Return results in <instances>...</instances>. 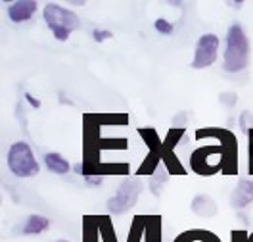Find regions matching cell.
Segmentation results:
<instances>
[{
	"label": "cell",
	"mask_w": 253,
	"mask_h": 242,
	"mask_svg": "<svg viewBox=\"0 0 253 242\" xmlns=\"http://www.w3.org/2000/svg\"><path fill=\"white\" fill-rule=\"evenodd\" d=\"M196 141L217 139V145H206L190 154V167L202 177L211 175H236L238 173V139L230 129L200 127L194 133Z\"/></svg>",
	"instance_id": "cell-1"
},
{
	"label": "cell",
	"mask_w": 253,
	"mask_h": 242,
	"mask_svg": "<svg viewBox=\"0 0 253 242\" xmlns=\"http://www.w3.org/2000/svg\"><path fill=\"white\" fill-rule=\"evenodd\" d=\"M250 64V39L240 23H232L224 39V71L240 73Z\"/></svg>",
	"instance_id": "cell-2"
},
{
	"label": "cell",
	"mask_w": 253,
	"mask_h": 242,
	"mask_svg": "<svg viewBox=\"0 0 253 242\" xmlns=\"http://www.w3.org/2000/svg\"><path fill=\"white\" fill-rule=\"evenodd\" d=\"M42 16H44L48 29L52 31V35L58 41H67L69 35L81 27L77 14L73 10H69V8H63L60 4H46Z\"/></svg>",
	"instance_id": "cell-3"
},
{
	"label": "cell",
	"mask_w": 253,
	"mask_h": 242,
	"mask_svg": "<svg viewBox=\"0 0 253 242\" xmlns=\"http://www.w3.org/2000/svg\"><path fill=\"white\" fill-rule=\"evenodd\" d=\"M6 161H8V169L19 179L35 177L41 171V165H39V160L35 158L33 148L23 141H17L10 146Z\"/></svg>",
	"instance_id": "cell-4"
},
{
	"label": "cell",
	"mask_w": 253,
	"mask_h": 242,
	"mask_svg": "<svg viewBox=\"0 0 253 242\" xmlns=\"http://www.w3.org/2000/svg\"><path fill=\"white\" fill-rule=\"evenodd\" d=\"M140 191H142V185L138 179L125 177L119 183L117 193L108 200V211L111 215H121V213L132 210L140 198Z\"/></svg>",
	"instance_id": "cell-5"
},
{
	"label": "cell",
	"mask_w": 253,
	"mask_h": 242,
	"mask_svg": "<svg viewBox=\"0 0 253 242\" xmlns=\"http://www.w3.org/2000/svg\"><path fill=\"white\" fill-rule=\"evenodd\" d=\"M138 135L142 137V141L146 143V146H148V152H146L144 161L138 165L136 175H138V177H140V175H150V177H152L159 167H161L159 163H161L163 141L159 139L158 131L154 129V127H140V129H138Z\"/></svg>",
	"instance_id": "cell-6"
},
{
	"label": "cell",
	"mask_w": 253,
	"mask_h": 242,
	"mask_svg": "<svg viewBox=\"0 0 253 242\" xmlns=\"http://www.w3.org/2000/svg\"><path fill=\"white\" fill-rule=\"evenodd\" d=\"M184 135H186V127H171L165 135L163 148H161V161L169 175H186V167L176 156V146Z\"/></svg>",
	"instance_id": "cell-7"
},
{
	"label": "cell",
	"mask_w": 253,
	"mask_h": 242,
	"mask_svg": "<svg viewBox=\"0 0 253 242\" xmlns=\"http://www.w3.org/2000/svg\"><path fill=\"white\" fill-rule=\"evenodd\" d=\"M219 48H221V39L215 33L202 35L196 43V48H194L192 67L194 69H206L209 65H213L219 58Z\"/></svg>",
	"instance_id": "cell-8"
},
{
	"label": "cell",
	"mask_w": 253,
	"mask_h": 242,
	"mask_svg": "<svg viewBox=\"0 0 253 242\" xmlns=\"http://www.w3.org/2000/svg\"><path fill=\"white\" fill-rule=\"evenodd\" d=\"M253 202V179H240L234 187V193L230 196V206L234 210H246Z\"/></svg>",
	"instance_id": "cell-9"
},
{
	"label": "cell",
	"mask_w": 253,
	"mask_h": 242,
	"mask_svg": "<svg viewBox=\"0 0 253 242\" xmlns=\"http://www.w3.org/2000/svg\"><path fill=\"white\" fill-rule=\"evenodd\" d=\"M39 4L35 0H17L8 6V17L14 23H25L27 19H31L37 12Z\"/></svg>",
	"instance_id": "cell-10"
},
{
	"label": "cell",
	"mask_w": 253,
	"mask_h": 242,
	"mask_svg": "<svg viewBox=\"0 0 253 242\" xmlns=\"http://www.w3.org/2000/svg\"><path fill=\"white\" fill-rule=\"evenodd\" d=\"M192 211L198 215V217H204V219H211V217H215L217 215V204H215V200L211 198V196H207V194H198V196H194V200H192Z\"/></svg>",
	"instance_id": "cell-11"
},
{
	"label": "cell",
	"mask_w": 253,
	"mask_h": 242,
	"mask_svg": "<svg viewBox=\"0 0 253 242\" xmlns=\"http://www.w3.org/2000/svg\"><path fill=\"white\" fill-rule=\"evenodd\" d=\"M173 242H222L213 231L207 229H188L180 235H176Z\"/></svg>",
	"instance_id": "cell-12"
},
{
	"label": "cell",
	"mask_w": 253,
	"mask_h": 242,
	"mask_svg": "<svg viewBox=\"0 0 253 242\" xmlns=\"http://www.w3.org/2000/svg\"><path fill=\"white\" fill-rule=\"evenodd\" d=\"M44 163H46L48 169L52 173H56V175H65L71 169V163L65 160L62 154H58V152H48V154H44Z\"/></svg>",
	"instance_id": "cell-13"
},
{
	"label": "cell",
	"mask_w": 253,
	"mask_h": 242,
	"mask_svg": "<svg viewBox=\"0 0 253 242\" xmlns=\"http://www.w3.org/2000/svg\"><path fill=\"white\" fill-rule=\"evenodd\" d=\"M144 242H163V239H161V215H146Z\"/></svg>",
	"instance_id": "cell-14"
},
{
	"label": "cell",
	"mask_w": 253,
	"mask_h": 242,
	"mask_svg": "<svg viewBox=\"0 0 253 242\" xmlns=\"http://www.w3.org/2000/svg\"><path fill=\"white\" fill-rule=\"evenodd\" d=\"M48 227H50V219L44 215H37L33 213L25 219V223L21 227V233L23 235H39V233H44Z\"/></svg>",
	"instance_id": "cell-15"
},
{
	"label": "cell",
	"mask_w": 253,
	"mask_h": 242,
	"mask_svg": "<svg viewBox=\"0 0 253 242\" xmlns=\"http://www.w3.org/2000/svg\"><path fill=\"white\" fill-rule=\"evenodd\" d=\"M100 227L98 215H84L83 217V242H100Z\"/></svg>",
	"instance_id": "cell-16"
},
{
	"label": "cell",
	"mask_w": 253,
	"mask_h": 242,
	"mask_svg": "<svg viewBox=\"0 0 253 242\" xmlns=\"http://www.w3.org/2000/svg\"><path fill=\"white\" fill-rule=\"evenodd\" d=\"M98 227H100L102 242H117L115 229H113V223H111V219L108 215H98Z\"/></svg>",
	"instance_id": "cell-17"
},
{
	"label": "cell",
	"mask_w": 253,
	"mask_h": 242,
	"mask_svg": "<svg viewBox=\"0 0 253 242\" xmlns=\"http://www.w3.org/2000/svg\"><path fill=\"white\" fill-rule=\"evenodd\" d=\"M144 225H146V215H136L130 223L126 242H140L144 241Z\"/></svg>",
	"instance_id": "cell-18"
},
{
	"label": "cell",
	"mask_w": 253,
	"mask_h": 242,
	"mask_svg": "<svg viewBox=\"0 0 253 242\" xmlns=\"http://www.w3.org/2000/svg\"><path fill=\"white\" fill-rule=\"evenodd\" d=\"M167 177H169V173H167V169L161 165L158 171L150 177V191H152V194H156V196H161V189H163V185L167 183Z\"/></svg>",
	"instance_id": "cell-19"
},
{
	"label": "cell",
	"mask_w": 253,
	"mask_h": 242,
	"mask_svg": "<svg viewBox=\"0 0 253 242\" xmlns=\"http://www.w3.org/2000/svg\"><path fill=\"white\" fill-rule=\"evenodd\" d=\"M154 27H156V31L159 35H171L174 31V25L171 21H167L165 17H158L156 21H154Z\"/></svg>",
	"instance_id": "cell-20"
},
{
	"label": "cell",
	"mask_w": 253,
	"mask_h": 242,
	"mask_svg": "<svg viewBox=\"0 0 253 242\" xmlns=\"http://www.w3.org/2000/svg\"><path fill=\"white\" fill-rule=\"evenodd\" d=\"M240 129L244 135H248L253 129V113L252 112H242L240 115Z\"/></svg>",
	"instance_id": "cell-21"
},
{
	"label": "cell",
	"mask_w": 253,
	"mask_h": 242,
	"mask_svg": "<svg viewBox=\"0 0 253 242\" xmlns=\"http://www.w3.org/2000/svg\"><path fill=\"white\" fill-rule=\"evenodd\" d=\"M248 171L253 175V129L248 133Z\"/></svg>",
	"instance_id": "cell-22"
},
{
	"label": "cell",
	"mask_w": 253,
	"mask_h": 242,
	"mask_svg": "<svg viewBox=\"0 0 253 242\" xmlns=\"http://www.w3.org/2000/svg\"><path fill=\"white\" fill-rule=\"evenodd\" d=\"M230 242H250V235L244 229H234L230 233Z\"/></svg>",
	"instance_id": "cell-23"
},
{
	"label": "cell",
	"mask_w": 253,
	"mask_h": 242,
	"mask_svg": "<svg viewBox=\"0 0 253 242\" xmlns=\"http://www.w3.org/2000/svg\"><path fill=\"white\" fill-rule=\"evenodd\" d=\"M92 39H94L96 43H104V41L111 39V31L110 29H94L92 31Z\"/></svg>",
	"instance_id": "cell-24"
},
{
	"label": "cell",
	"mask_w": 253,
	"mask_h": 242,
	"mask_svg": "<svg viewBox=\"0 0 253 242\" xmlns=\"http://www.w3.org/2000/svg\"><path fill=\"white\" fill-rule=\"evenodd\" d=\"M221 104H224V106H228V108H232L234 104H236V93H222L221 95Z\"/></svg>",
	"instance_id": "cell-25"
},
{
	"label": "cell",
	"mask_w": 253,
	"mask_h": 242,
	"mask_svg": "<svg viewBox=\"0 0 253 242\" xmlns=\"http://www.w3.org/2000/svg\"><path fill=\"white\" fill-rule=\"evenodd\" d=\"M84 183L90 185V187H98V185L104 183V177L102 175H88V177H84Z\"/></svg>",
	"instance_id": "cell-26"
},
{
	"label": "cell",
	"mask_w": 253,
	"mask_h": 242,
	"mask_svg": "<svg viewBox=\"0 0 253 242\" xmlns=\"http://www.w3.org/2000/svg\"><path fill=\"white\" fill-rule=\"evenodd\" d=\"M25 100L29 102V106H33V108H41V100L33 97L31 93H25Z\"/></svg>",
	"instance_id": "cell-27"
},
{
	"label": "cell",
	"mask_w": 253,
	"mask_h": 242,
	"mask_svg": "<svg viewBox=\"0 0 253 242\" xmlns=\"http://www.w3.org/2000/svg\"><path fill=\"white\" fill-rule=\"evenodd\" d=\"M228 4H230V6H234V8H240L244 2H228Z\"/></svg>",
	"instance_id": "cell-28"
},
{
	"label": "cell",
	"mask_w": 253,
	"mask_h": 242,
	"mask_svg": "<svg viewBox=\"0 0 253 242\" xmlns=\"http://www.w3.org/2000/svg\"><path fill=\"white\" fill-rule=\"evenodd\" d=\"M250 242H253V233L250 235Z\"/></svg>",
	"instance_id": "cell-29"
},
{
	"label": "cell",
	"mask_w": 253,
	"mask_h": 242,
	"mask_svg": "<svg viewBox=\"0 0 253 242\" xmlns=\"http://www.w3.org/2000/svg\"><path fill=\"white\" fill-rule=\"evenodd\" d=\"M56 242H69V241H63V239H62V241H56Z\"/></svg>",
	"instance_id": "cell-30"
}]
</instances>
